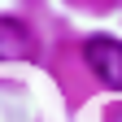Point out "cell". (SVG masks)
I'll return each mask as SVG.
<instances>
[{"mask_svg":"<svg viewBox=\"0 0 122 122\" xmlns=\"http://www.w3.org/2000/svg\"><path fill=\"white\" fill-rule=\"evenodd\" d=\"M35 57V35L18 18H0V61H30Z\"/></svg>","mask_w":122,"mask_h":122,"instance_id":"obj_2","label":"cell"},{"mask_svg":"<svg viewBox=\"0 0 122 122\" xmlns=\"http://www.w3.org/2000/svg\"><path fill=\"white\" fill-rule=\"evenodd\" d=\"M83 61L105 87H122V39L113 35H92L83 44Z\"/></svg>","mask_w":122,"mask_h":122,"instance_id":"obj_1","label":"cell"}]
</instances>
